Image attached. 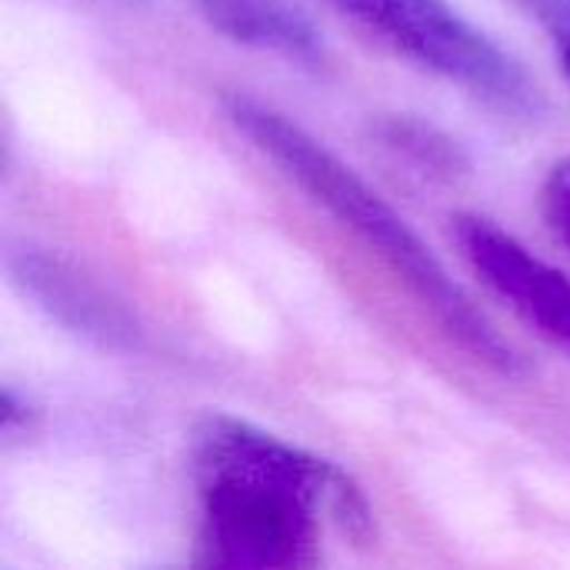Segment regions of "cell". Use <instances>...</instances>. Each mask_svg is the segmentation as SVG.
<instances>
[{
	"label": "cell",
	"instance_id": "1",
	"mask_svg": "<svg viewBox=\"0 0 570 570\" xmlns=\"http://www.w3.org/2000/svg\"><path fill=\"white\" fill-rule=\"evenodd\" d=\"M200 501L197 564L304 570L324 558V528L367 548L377 538L364 488L334 461L250 421L214 414L194 431Z\"/></svg>",
	"mask_w": 570,
	"mask_h": 570
},
{
	"label": "cell",
	"instance_id": "4",
	"mask_svg": "<svg viewBox=\"0 0 570 570\" xmlns=\"http://www.w3.org/2000/svg\"><path fill=\"white\" fill-rule=\"evenodd\" d=\"M454 237L474 274L554 347L570 354V277L484 214H458Z\"/></svg>",
	"mask_w": 570,
	"mask_h": 570
},
{
	"label": "cell",
	"instance_id": "5",
	"mask_svg": "<svg viewBox=\"0 0 570 570\" xmlns=\"http://www.w3.org/2000/svg\"><path fill=\"white\" fill-rule=\"evenodd\" d=\"M10 271L23 294L67 331L100 347H137L140 324L134 321V314L70 261L57 254L50 257L40 250H23L13 257Z\"/></svg>",
	"mask_w": 570,
	"mask_h": 570
},
{
	"label": "cell",
	"instance_id": "11",
	"mask_svg": "<svg viewBox=\"0 0 570 570\" xmlns=\"http://www.w3.org/2000/svg\"><path fill=\"white\" fill-rule=\"evenodd\" d=\"M107 3H114V0H107ZM120 3H130V0H120ZM134 3H137V0H134Z\"/></svg>",
	"mask_w": 570,
	"mask_h": 570
},
{
	"label": "cell",
	"instance_id": "6",
	"mask_svg": "<svg viewBox=\"0 0 570 570\" xmlns=\"http://www.w3.org/2000/svg\"><path fill=\"white\" fill-rule=\"evenodd\" d=\"M197 13L227 40L287 60H324V33L294 0H194Z\"/></svg>",
	"mask_w": 570,
	"mask_h": 570
},
{
	"label": "cell",
	"instance_id": "3",
	"mask_svg": "<svg viewBox=\"0 0 570 570\" xmlns=\"http://www.w3.org/2000/svg\"><path fill=\"white\" fill-rule=\"evenodd\" d=\"M381 43L504 114H534L538 83L451 0H331Z\"/></svg>",
	"mask_w": 570,
	"mask_h": 570
},
{
	"label": "cell",
	"instance_id": "9",
	"mask_svg": "<svg viewBox=\"0 0 570 570\" xmlns=\"http://www.w3.org/2000/svg\"><path fill=\"white\" fill-rule=\"evenodd\" d=\"M541 210L554 237L570 247V157L558 160L541 187Z\"/></svg>",
	"mask_w": 570,
	"mask_h": 570
},
{
	"label": "cell",
	"instance_id": "7",
	"mask_svg": "<svg viewBox=\"0 0 570 570\" xmlns=\"http://www.w3.org/2000/svg\"><path fill=\"white\" fill-rule=\"evenodd\" d=\"M374 134L391 154L404 157L407 164H414L417 170H424L431 177H458L468 170L464 147L424 117L381 114L374 124Z\"/></svg>",
	"mask_w": 570,
	"mask_h": 570
},
{
	"label": "cell",
	"instance_id": "8",
	"mask_svg": "<svg viewBox=\"0 0 570 570\" xmlns=\"http://www.w3.org/2000/svg\"><path fill=\"white\" fill-rule=\"evenodd\" d=\"M551 40L558 63L570 80V0H514Z\"/></svg>",
	"mask_w": 570,
	"mask_h": 570
},
{
	"label": "cell",
	"instance_id": "2",
	"mask_svg": "<svg viewBox=\"0 0 570 570\" xmlns=\"http://www.w3.org/2000/svg\"><path fill=\"white\" fill-rule=\"evenodd\" d=\"M220 107L234 130L244 134L261 157H267L294 187H301L344 230H351L407 287V294L431 314L454 347L501 377L524 374L521 354L498 334V327L448 274L421 234L351 164H344L297 120L250 94H224Z\"/></svg>",
	"mask_w": 570,
	"mask_h": 570
},
{
	"label": "cell",
	"instance_id": "10",
	"mask_svg": "<svg viewBox=\"0 0 570 570\" xmlns=\"http://www.w3.org/2000/svg\"><path fill=\"white\" fill-rule=\"evenodd\" d=\"M33 424V411L27 404V397H20L13 387H3V397H0V428H3V438L13 441L17 434H27Z\"/></svg>",
	"mask_w": 570,
	"mask_h": 570
}]
</instances>
